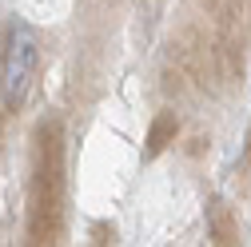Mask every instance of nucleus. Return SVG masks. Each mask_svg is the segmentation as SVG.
Masks as SVG:
<instances>
[{
  "instance_id": "3",
  "label": "nucleus",
  "mask_w": 251,
  "mask_h": 247,
  "mask_svg": "<svg viewBox=\"0 0 251 247\" xmlns=\"http://www.w3.org/2000/svg\"><path fill=\"white\" fill-rule=\"evenodd\" d=\"M207 239L215 247H243V227H239V215L231 211L227 199L211 196L207 199Z\"/></svg>"
},
{
  "instance_id": "1",
  "label": "nucleus",
  "mask_w": 251,
  "mask_h": 247,
  "mask_svg": "<svg viewBox=\"0 0 251 247\" xmlns=\"http://www.w3.org/2000/svg\"><path fill=\"white\" fill-rule=\"evenodd\" d=\"M64 227V128L40 120L32 132V175H28V247H52Z\"/></svg>"
},
{
  "instance_id": "2",
  "label": "nucleus",
  "mask_w": 251,
  "mask_h": 247,
  "mask_svg": "<svg viewBox=\"0 0 251 247\" xmlns=\"http://www.w3.org/2000/svg\"><path fill=\"white\" fill-rule=\"evenodd\" d=\"M40 36L28 24H8L0 40V112H16L36 84Z\"/></svg>"
},
{
  "instance_id": "5",
  "label": "nucleus",
  "mask_w": 251,
  "mask_h": 247,
  "mask_svg": "<svg viewBox=\"0 0 251 247\" xmlns=\"http://www.w3.org/2000/svg\"><path fill=\"white\" fill-rule=\"evenodd\" d=\"M84 247H116V223L112 220H96L88 227V243Z\"/></svg>"
},
{
  "instance_id": "4",
  "label": "nucleus",
  "mask_w": 251,
  "mask_h": 247,
  "mask_svg": "<svg viewBox=\"0 0 251 247\" xmlns=\"http://www.w3.org/2000/svg\"><path fill=\"white\" fill-rule=\"evenodd\" d=\"M176 132H179V120H176V112H160V116L151 120V128H148L144 160H155L160 151H168V148H172V140H176Z\"/></svg>"
}]
</instances>
